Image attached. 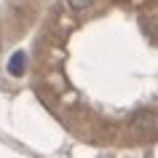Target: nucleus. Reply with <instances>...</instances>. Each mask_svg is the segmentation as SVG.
<instances>
[{"instance_id":"3","label":"nucleus","mask_w":158,"mask_h":158,"mask_svg":"<svg viewBox=\"0 0 158 158\" xmlns=\"http://www.w3.org/2000/svg\"><path fill=\"white\" fill-rule=\"evenodd\" d=\"M70 3V8H75V11H83V8H89L94 0H67Z\"/></svg>"},{"instance_id":"1","label":"nucleus","mask_w":158,"mask_h":158,"mask_svg":"<svg viewBox=\"0 0 158 158\" xmlns=\"http://www.w3.org/2000/svg\"><path fill=\"white\" fill-rule=\"evenodd\" d=\"M131 123H134V129L142 131V134H156L158 131V115L150 113V110H139V113L131 118Z\"/></svg>"},{"instance_id":"2","label":"nucleus","mask_w":158,"mask_h":158,"mask_svg":"<svg viewBox=\"0 0 158 158\" xmlns=\"http://www.w3.org/2000/svg\"><path fill=\"white\" fill-rule=\"evenodd\" d=\"M24 67H27L24 51H14V56L8 59V73L14 75V78H22V75H24Z\"/></svg>"}]
</instances>
